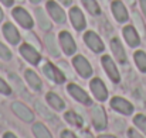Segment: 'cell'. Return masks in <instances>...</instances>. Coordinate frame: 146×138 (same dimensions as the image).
<instances>
[{"label":"cell","mask_w":146,"mask_h":138,"mask_svg":"<svg viewBox=\"0 0 146 138\" xmlns=\"http://www.w3.org/2000/svg\"><path fill=\"white\" fill-rule=\"evenodd\" d=\"M33 133H34L36 138H51V134L48 133V130L40 123H36L33 126Z\"/></svg>","instance_id":"cell-25"},{"label":"cell","mask_w":146,"mask_h":138,"mask_svg":"<svg viewBox=\"0 0 146 138\" xmlns=\"http://www.w3.org/2000/svg\"><path fill=\"white\" fill-rule=\"evenodd\" d=\"M60 43H61V46H62V49H64V52L67 55H72L75 52V49H77L75 43H74L72 37L67 31H62L60 34Z\"/></svg>","instance_id":"cell-13"},{"label":"cell","mask_w":146,"mask_h":138,"mask_svg":"<svg viewBox=\"0 0 146 138\" xmlns=\"http://www.w3.org/2000/svg\"><path fill=\"white\" fill-rule=\"evenodd\" d=\"M90 88H91V90L94 93V96H95V99L99 100V101H105L106 99H108V90H106V86L104 85V82L101 80V79H92L91 80V83H90Z\"/></svg>","instance_id":"cell-5"},{"label":"cell","mask_w":146,"mask_h":138,"mask_svg":"<svg viewBox=\"0 0 146 138\" xmlns=\"http://www.w3.org/2000/svg\"><path fill=\"white\" fill-rule=\"evenodd\" d=\"M101 62H102V66H104V69H105L106 75L109 76V79H111L112 82L118 83V82H119V79H121V78H119V72H118V69H116V66H115L113 61L111 59V56L104 55Z\"/></svg>","instance_id":"cell-4"},{"label":"cell","mask_w":146,"mask_h":138,"mask_svg":"<svg viewBox=\"0 0 146 138\" xmlns=\"http://www.w3.org/2000/svg\"><path fill=\"white\" fill-rule=\"evenodd\" d=\"M30 1H31V3H38L40 0H30Z\"/></svg>","instance_id":"cell-42"},{"label":"cell","mask_w":146,"mask_h":138,"mask_svg":"<svg viewBox=\"0 0 146 138\" xmlns=\"http://www.w3.org/2000/svg\"><path fill=\"white\" fill-rule=\"evenodd\" d=\"M72 63H74L77 72H78L82 78H90V76L92 75V68H91L90 62H88L84 56H81V55L75 56L74 61H72Z\"/></svg>","instance_id":"cell-3"},{"label":"cell","mask_w":146,"mask_h":138,"mask_svg":"<svg viewBox=\"0 0 146 138\" xmlns=\"http://www.w3.org/2000/svg\"><path fill=\"white\" fill-rule=\"evenodd\" d=\"M133 123H135V126L143 133L146 135V117L143 114H138V116H135V118H133Z\"/></svg>","instance_id":"cell-28"},{"label":"cell","mask_w":146,"mask_h":138,"mask_svg":"<svg viewBox=\"0 0 146 138\" xmlns=\"http://www.w3.org/2000/svg\"><path fill=\"white\" fill-rule=\"evenodd\" d=\"M128 135H129V138H143L136 130H133V128H131V130L128 131Z\"/></svg>","instance_id":"cell-33"},{"label":"cell","mask_w":146,"mask_h":138,"mask_svg":"<svg viewBox=\"0 0 146 138\" xmlns=\"http://www.w3.org/2000/svg\"><path fill=\"white\" fill-rule=\"evenodd\" d=\"M123 37H125L126 43L129 44V46H138L141 44V40H139L138 33H136L135 28L131 27V26H126V27L123 28Z\"/></svg>","instance_id":"cell-18"},{"label":"cell","mask_w":146,"mask_h":138,"mask_svg":"<svg viewBox=\"0 0 146 138\" xmlns=\"http://www.w3.org/2000/svg\"><path fill=\"white\" fill-rule=\"evenodd\" d=\"M46 44H47L48 52L52 56H58V55H60L58 46L55 44V37H54V34H47V35H46Z\"/></svg>","instance_id":"cell-22"},{"label":"cell","mask_w":146,"mask_h":138,"mask_svg":"<svg viewBox=\"0 0 146 138\" xmlns=\"http://www.w3.org/2000/svg\"><path fill=\"white\" fill-rule=\"evenodd\" d=\"M3 20V11H1V9H0V21Z\"/></svg>","instance_id":"cell-41"},{"label":"cell","mask_w":146,"mask_h":138,"mask_svg":"<svg viewBox=\"0 0 146 138\" xmlns=\"http://www.w3.org/2000/svg\"><path fill=\"white\" fill-rule=\"evenodd\" d=\"M13 17L17 20V23H19L21 27H24V28H31V27H33V20H31L30 14H29L24 9L16 7V9L13 10Z\"/></svg>","instance_id":"cell-7"},{"label":"cell","mask_w":146,"mask_h":138,"mask_svg":"<svg viewBox=\"0 0 146 138\" xmlns=\"http://www.w3.org/2000/svg\"><path fill=\"white\" fill-rule=\"evenodd\" d=\"M34 107H36V110H37L44 118H47L48 121H51V123H55V121H57V117H55L52 113H50L48 110H47L40 101H34Z\"/></svg>","instance_id":"cell-23"},{"label":"cell","mask_w":146,"mask_h":138,"mask_svg":"<svg viewBox=\"0 0 146 138\" xmlns=\"http://www.w3.org/2000/svg\"><path fill=\"white\" fill-rule=\"evenodd\" d=\"M4 138H17L16 135H13L11 133H7V134H4Z\"/></svg>","instance_id":"cell-39"},{"label":"cell","mask_w":146,"mask_h":138,"mask_svg":"<svg viewBox=\"0 0 146 138\" xmlns=\"http://www.w3.org/2000/svg\"><path fill=\"white\" fill-rule=\"evenodd\" d=\"M13 1H14V0H1V3H3L4 6H11Z\"/></svg>","instance_id":"cell-37"},{"label":"cell","mask_w":146,"mask_h":138,"mask_svg":"<svg viewBox=\"0 0 146 138\" xmlns=\"http://www.w3.org/2000/svg\"><path fill=\"white\" fill-rule=\"evenodd\" d=\"M141 7H142V10H143V13L146 16V0H141Z\"/></svg>","instance_id":"cell-36"},{"label":"cell","mask_w":146,"mask_h":138,"mask_svg":"<svg viewBox=\"0 0 146 138\" xmlns=\"http://www.w3.org/2000/svg\"><path fill=\"white\" fill-rule=\"evenodd\" d=\"M24 76H26L29 85H30L34 90H40V89H41V80H40V78L36 75V72L27 69V71L24 72Z\"/></svg>","instance_id":"cell-19"},{"label":"cell","mask_w":146,"mask_h":138,"mask_svg":"<svg viewBox=\"0 0 146 138\" xmlns=\"http://www.w3.org/2000/svg\"><path fill=\"white\" fill-rule=\"evenodd\" d=\"M112 13H113L115 18H116L119 23H125V21L128 20V11H126L123 3L119 1V0H115V1L112 3Z\"/></svg>","instance_id":"cell-15"},{"label":"cell","mask_w":146,"mask_h":138,"mask_svg":"<svg viewBox=\"0 0 146 138\" xmlns=\"http://www.w3.org/2000/svg\"><path fill=\"white\" fill-rule=\"evenodd\" d=\"M47 100H48V103L55 109V110H62L64 109V101L61 100V97L60 96H57L55 93H48L47 94Z\"/></svg>","instance_id":"cell-24"},{"label":"cell","mask_w":146,"mask_h":138,"mask_svg":"<svg viewBox=\"0 0 146 138\" xmlns=\"http://www.w3.org/2000/svg\"><path fill=\"white\" fill-rule=\"evenodd\" d=\"M27 41H30L33 45H36L37 48H40V41H38V38H37V37H34V34H33V33L27 34Z\"/></svg>","instance_id":"cell-32"},{"label":"cell","mask_w":146,"mask_h":138,"mask_svg":"<svg viewBox=\"0 0 146 138\" xmlns=\"http://www.w3.org/2000/svg\"><path fill=\"white\" fill-rule=\"evenodd\" d=\"M47 10H48V13L51 14V17H52L57 23L62 24V23L65 21V14H64L62 9H61L55 1H52V0L47 1Z\"/></svg>","instance_id":"cell-14"},{"label":"cell","mask_w":146,"mask_h":138,"mask_svg":"<svg viewBox=\"0 0 146 138\" xmlns=\"http://www.w3.org/2000/svg\"><path fill=\"white\" fill-rule=\"evenodd\" d=\"M0 93H3V94H10V93H11L10 86H9L4 80H1V79H0Z\"/></svg>","instance_id":"cell-31"},{"label":"cell","mask_w":146,"mask_h":138,"mask_svg":"<svg viewBox=\"0 0 146 138\" xmlns=\"http://www.w3.org/2000/svg\"><path fill=\"white\" fill-rule=\"evenodd\" d=\"M111 49H112V52L115 54V58L118 59V62H121V63H126V54H125V49H123V46L121 44V41L118 40V38H113L112 41H111Z\"/></svg>","instance_id":"cell-17"},{"label":"cell","mask_w":146,"mask_h":138,"mask_svg":"<svg viewBox=\"0 0 146 138\" xmlns=\"http://www.w3.org/2000/svg\"><path fill=\"white\" fill-rule=\"evenodd\" d=\"M111 107L113 110H116L118 113L125 114V116H129V114L133 113V106L128 100H125L122 97H113L111 100Z\"/></svg>","instance_id":"cell-1"},{"label":"cell","mask_w":146,"mask_h":138,"mask_svg":"<svg viewBox=\"0 0 146 138\" xmlns=\"http://www.w3.org/2000/svg\"><path fill=\"white\" fill-rule=\"evenodd\" d=\"M65 120H67L71 126H74V127H82V126H84L82 117L78 116V114L74 113V111H67V113H65Z\"/></svg>","instance_id":"cell-21"},{"label":"cell","mask_w":146,"mask_h":138,"mask_svg":"<svg viewBox=\"0 0 146 138\" xmlns=\"http://www.w3.org/2000/svg\"><path fill=\"white\" fill-rule=\"evenodd\" d=\"M70 18H71V23L75 27V30L81 31V30L85 28V17H84V14L81 13L80 9H77V7L71 9L70 10Z\"/></svg>","instance_id":"cell-12"},{"label":"cell","mask_w":146,"mask_h":138,"mask_svg":"<svg viewBox=\"0 0 146 138\" xmlns=\"http://www.w3.org/2000/svg\"><path fill=\"white\" fill-rule=\"evenodd\" d=\"M132 18H133V23H135V26L138 27V31L141 33V34H143L145 35L146 30H145V26H143V21H142V18H141V16L135 11L133 14H132Z\"/></svg>","instance_id":"cell-29"},{"label":"cell","mask_w":146,"mask_h":138,"mask_svg":"<svg viewBox=\"0 0 146 138\" xmlns=\"http://www.w3.org/2000/svg\"><path fill=\"white\" fill-rule=\"evenodd\" d=\"M81 138H94V137H92L88 131H82V133H81Z\"/></svg>","instance_id":"cell-35"},{"label":"cell","mask_w":146,"mask_h":138,"mask_svg":"<svg viewBox=\"0 0 146 138\" xmlns=\"http://www.w3.org/2000/svg\"><path fill=\"white\" fill-rule=\"evenodd\" d=\"M92 123L97 130H104L106 127V114L101 106L92 107Z\"/></svg>","instance_id":"cell-9"},{"label":"cell","mask_w":146,"mask_h":138,"mask_svg":"<svg viewBox=\"0 0 146 138\" xmlns=\"http://www.w3.org/2000/svg\"><path fill=\"white\" fill-rule=\"evenodd\" d=\"M60 1H61V3H62V4H64V6H70V4H71V1H72V0H60Z\"/></svg>","instance_id":"cell-38"},{"label":"cell","mask_w":146,"mask_h":138,"mask_svg":"<svg viewBox=\"0 0 146 138\" xmlns=\"http://www.w3.org/2000/svg\"><path fill=\"white\" fill-rule=\"evenodd\" d=\"M98 138H116V137H113V135H99Z\"/></svg>","instance_id":"cell-40"},{"label":"cell","mask_w":146,"mask_h":138,"mask_svg":"<svg viewBox=\"0 0 146 138\" xmlns=\"http://www.w3.org/2000/svg\"><path fill=\"white\" fill-rule=\"evenodd\" d=\"M128 3H129V4H132V3H133V0H128Z\"/></svg>","instance_id":"cell-43"},{"label":"cell","mask_w":146,"mask_h":138,"mask_svg":"<svg viewBox=\"0 0 146 138\" xmlns=\"http://www.w3.org/2000/svg\"><path fill=\"white\" fill-rule=\"evenodd\" d=\"M3 33H4V37L7 38V41L13 45H16L19 41H20V34L19 31L16 30V27L10 23H6L4 27H3Z\"/></svg>","instance_id":"cell-16"},{"label":"cell","mask_w":146,"mask_h":138,"mask_svg":"<svg viewBox=\"0 0 146 138\" xmlns=\"http://www.w3.org/2000/svg\"><path fill=\"white\" fill-rule=\"evenodd\" d=\"M67 92L70 93L77 101H80V103H82V104H85V106H91L92 104V100L90 99V96L85 93V90H82L80 86H77V85H68L67 86Z\"/></svg>","instance_id":"cell-2"},{"label":"cell","mask_w":146,"mask_h":138,"mask_svg":"<svg viewBox=\"0 0 146 138\" xmlns=\"http://www.w3.org/2000/svg\"><path fill=\"white\" fill-rule=\"evenodd\" d=\"M82 3H84L85 9H87L91 14L98 16V14L101 13V9H99V6H98V3L95 0H82Z\"/></svg>","instance_id":"cell-27"},{"label":"cell","mask_w":146,"mask_h":138,"mask_svg":"<svg viewBox=\"0 0 146 138\" xmlns=\"http://www.w3.org/2000/svg\"><path fill=\"white\" fill-rule=\"evenodd\" d=\"M84 41L88 45V48L92 49L94 52H102L104 51V43L101 41V38L98 37L97 34L92 33V31H88L84 35Z\"/></svg>","instance_id":"cell-10"},{"label":"cell","mask_w":146,"mask_h":138,"mask_svg":"<svg viewBox=\"0 0 146 138\" xmlns=\"http://www.w3.org/2000/svg\"><path fill=\"white\" fill-rule=\"evenodd\" d=\"M61 138H77V137H75V135L71 133V131H67V130H65V131H62Z\"/></svg>","instance_id":"cell-34"},{"label":"cell","mask_w":146,"mask_h":138,"mask_svg":"<svg viewBox=\"0 0 146 138\" xmlns=\"http://www.w3.org/2000/svg\"><path fill=\"white\" fill-rule=\"evenodd\" d=\"M11 109H13V111L16 113V116H17L19 118H21L23 121H27V123L33 121L34 116H33L31 110H30L29 107H26L24 104H21V103L16 101V103H13V104H11Z\"/></svg>","instance_id":"cell-11"},{"label":"cell","mask_w":146,"mask_h":138,"mask_svg":"<svg viewBox=\"0 0 146 138\" xmlns=\"http://www.w3.org/2000/svg\"><path fill=\"white\" fill-rule=\"evenodd\" d=\"M43 72H44V75L48 78L50 80H52V82H55V83H62L64 79H65V76L62 75V72H61L58 68H55L52 63H50V62L44 63Z\"/></svg>","instance_id":"cell-6"},{"label":"cell","mask_w":146,"mask_h":138,"mask_svg":"<svg viewBox=\"0 0 146 138\" xmlns=\"http://www.w3.org/2000/svg\"><path fill=\"white\" fill-rule=\"evenodd\" d=\"M135 62L141 72H146V54L143 51L135 52Z\"/></svg>","instance_id":"cell-26"},{"label":"cell","mask_w":146,"mask_h":138,"mask_svg":"<svg viewBox=\"0 0 146 138\" xmlns=\"http://www.w3.org/2000/svg\"><path fill=\"white\" fill-rule=\"evenodd\" d=\"M0 58L4 59V61H10V59H11V52H10V49L6 45H3L1 43H0Z\"/></svg>","instance_id":"cell-30"},{"label":"cell","mask_w":146,"mask_h":138,"mask_svg":"<svg viewBox=\"0 0 146 138\" xmlns=\"http://www.w3.org/2000/svg\"><path fill=\"white\" fill-rule=\"evenodd\" d=\"M20 54L24 56V59H27L30 63H33V65H37L38 62H40V59H41V56H40V54L36 51V48L31 45H29V44H24V45L20 46Z\"/></svg>","instance_id":"cell-8"},{"label":"cell","mask_w":146,"mask_h":138,"mask_svg":"<svg viewBox=\"0 0 146 138\" xmlns=\"http://www.w3.org/2000/svg\"><path fill=\"white\" fill-rule=\"evenodd\" d=\"M36 17H37V21H38L40 28L44 30V31H48L50 28H51V23H50V20L47 18V14L44 13L43 9H37L36 10Z\"/></svg>","instance_id":"cell-20"}]
</instances>
